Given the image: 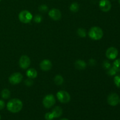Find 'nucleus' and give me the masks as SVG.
<instances>
[{"instance_id": "obj_5", "label": "nucleus", "mask_w": 120, "mask_h": 120, "mask_svg": "<svg viewBox=\"0 0 120 120\" xmlns=\"http://www.w3.org/2000/svg\"><path fill=\"white\" fill-rule=\"evenodd\" d=\"M56 99L53 94H48L44 97L43 100V104L46 109H49L55 105Z\"/></svg>"}, {"instance_id": "obj_2", "label": "nucleus", "mask_w": 120, "mask_h": 120, "mask_svg": "<svg viewBox=\"0 0 120 120\" xmlns=\"http://www.w3.org/2000/svg\"><path fill=\"white\" fill-rule=\"evenodd\" d=\"M103 30L98 26L92 27L89 31V36L94 41L100 40L103 38Z\"/></svg>"}, {"instance_id": "obj_6", "label": "nucleus", "mask_w": 120, "mask_h": 120, "mask_svg": "<svg viewBox=\"0 0 120 120\" xmlns=\"http://www.w3.org/2000/svg\"><path fill=\"white\" fill-rule=\"evenodd\" d=\"M23 79V76L21 73L16 72L12 74L9 77V82L13 85L18 84L21 83Z\"/></svg>"}, {"instance_id": "obj_34", "label": "nucleus", "mask_w": 120, "mask_h": 120, "mask_svg": "<svg viewBox=\"0 0 120 120\" xmlns=\"http://www.w3.org/2000/svg\"><path fill=\"white\" fill-rule=\"evenodd\" d=\"M0 1H1V0H0Z\"/></svg>"}, {"instance_id": "obj_22", "label": "nucleus", "mask_w": 120, "mask_h": 120, "mask_svg": "<svg viewBox=\"0 0 120 120\" xmlns=\"http://www.w3.org/2000/svg\"><path fill=\"white\" fill-rule=\"evenodd\" d=\"M117 71L115 70L113 68V67H111L110 69H109L107 70V74L109 75V76H114V75H116Z\"/></svg>"}, {"instance_id": "obj_1", "label": "nucleus", "mask_w": 120, "mask_h": 120, "mask_svg": "<svg viewBox=\"0 0 120 120\" xmlns=\"http://www.w3.org/2000/svg\"><path fill=\"white\" fill-rule=\"evenodd\" d=\"M7 110L11 112L16 113L21 111L23 107L22 101L18 98H13L9 100L7 105Z\"/></svg>"}, {"instance_id": "obj_12", "label": "nucleus", "mask_w": 120, "mask_h": 120, "mask_svg": "<svg viewBox=\"0 0 120 120\" xmlns=\"http://www.w3.org/2000/svg\"><path fill=\"white\" fill-rule=\"evenodd\" d=\"M52 67V62L48 59L43 60L40 63V68L43 71H49Z\"/></svg>"}, {"instance_id": "obj_14", "label": "nucleus", "mask_w": 120, "mask_h": 120, "mask_svg": "<svg viewBox=\"0 0 120 120\" xmlns=\"http://www.w3.org/2000/svg\"><path fill=\"white\" fill-rule=\"evenodd\" d=\"M76 68L78 70H84L87 66V64L84 61L82 60H77L75 63Z\"/></svg>"}, {"instance_id": "obj_24", "label": "nucleus", "mask_w": 120, "mask_h": 120, "mask_svg": "<svg viewBox=\"0 0 120 120\" xmlns=\"http://www.w3.org/2000/svg\"><path fill=\"white\" fill-rule=\"evenodd\" d=\"M34 21H35V22H36V23H41V21H42V16H41L40 15H36V16L34 17Z\"/></svg>"}, {"instance_id": "obj_19", "label": "nucleus", "mask_w": 120, "mask_h": 120, "mask_svg": "<svg viewBox=\"0 0 120 120\" xmlns=\"http://www.w3.org/2000/svg\"><path fill=\"white\" fill-rule=\"evenodd\" d=\"M112 67L117 72H120V59H118L114 62Z\"/></svg>"}, {"instance_id": "obj_9", "label": "nucleus", "mask_w": 120, "mask_h": 120, "mask_svg": "<svg viewBox=\"0 0 120 120\" xmlns=\"http://www.w3.org/2000/svg\"><path fill=\"white\" fill-rule=\"evenodd\" d=\"M118 51L114 47H110L107 50L105 55L106 57L110 60H114L118 56Z\"/></svg>"}, {"instance_id": "obj_13", "label": "nucleus", "mask_w": 120, "mask_h": 120, "mask_svg": "<svg viewBox=\"0 0 120 120\" xmlns=\"http://www.w3.org/2000/svg\"><path fill=\"white\" fill-rule=\"evenodd\" d=\"M52 113L54 118H58V117H60L62 115L63 110H62V108L60 107H55L52 110Z\"/></svg>"}, {"instance_id": "obj_32", "label": "nucleus", "mask_w": 120, "mask_h": 120, "mask_svg": "<svg viewBox=\"0 0 120 120\" xmlns=\"http://www.w3.org/2000/svg\"><path fill=\"white\" fill-rule=\"evenodd\" d=\"M0 120H1V116H0Z\"/></svg>"}, {"instance_id": "obj_25", "label": "nucleus", "mask_w": 120, "mask_h": 120, "mask_svg": "<svg viewBox=\"0 0 120 120\" xmlns=\"http://www.w3.org/2000/svg\"><path fill=\"white\" fill-rule=\"evenodd\" d=\"M39 11L42 12H46L48 10V7L46 5H42L39 7Z\"/></svg>"}, {"instance_id": "obj_21", "label": "nucleus", "mask_w": 120, "mask_h": 120, "mask_svg": "<svg viewBox=\"0 0 120 120\" xmlns=\"http://www.w3.org/2000/svg\"><path fill=\"white\" fill-rule=\"evenodd\" d=\"M114 82L117 87H120V75H116L114 79Z\"/></svg>"}, {"instance_id": "obj_18", "label": "nucleus", "mask_w": 120, "mask_h": 120, "mask_svg": "<svg viewBox=\"0 0 120 120\" xmlns=\"http://www.w3.org/2000/svg\"><path fill=\"white\" fill-rule=\"evenodd\" d=\"M79 9V5L77 2H73L70 6V10L73 12H76Z\"/></svg>"}, {"instance_id": "obj_17", "label": "nucleus", "mask_w": 120, "mask_h": 120, "mask_svg": "<svg viewBox=\"0 0 120 120\" xmlns=\"http://www.w3.org/2000/svg\"><path fill=\"white\" fill-rule=\"evenodd\" d=\"M1 97L4 99H8L11 96V93L10 91L8 89H4L2 91H1Z\"/></svg>"}, {"instance_id": "obj_8", "label": "nucleus", "mask_w": 120, "mask_h": 120, "mask_svg": "<svg viewBox=\"0 0 120 120\" xmlns=\"http://www.w3.org/2000/svg\"><path fill=\"white\" fill-rule=\"evenodd\" d=\"M107 102L111 106H116L120 103V97L117 94L111 93L108 96Z\"/></svg>"}, {"instance_id": "obj_10", "label": "nucleus", "mask_w": 120, "mask_h": 120, "mask_svg": "<svg viewBox=\"0 0 120 120\" xmlns=\"http://www.w3.org/2000/svg\"><path fill=\"white\" fill-rule=\"evenodd\" d=\"M48 14L50 18L55 21H58V20L60 19L61 17H62V13H61L60 11L56 8H52V9H50L49 11Z\"/></svg>"}, {"instance_id": "obj_31", "label": "nucleus", "mask_w": 120, "mask_h": 120, "mask_svg": "<svg viewBox=\"0 0 120 120\" xmlns=\"http://www.w3.org/2000/svg\"><path fill=\"white\" fill-rule=\"evenodd\" d=\"M119 4H120V0H119Z\"/></svg>"}, {"instance_id": "obj_28", "label": "nucleus", "mask_w": 120, "mask_h": 120, "mask_svg": "<svg viewBox=\"0 0 120 120\" xmlns=\"http://www.w3.org/2000/svg\"><path fill=\"white\" fill-rule=\"evenodd\" d=\"M5 107V103L3 100H0V110H2Z\"/></svg>"}, {"instance_id": "obj_27", "label": "nucleus", "mask_w": 120, "mask_h": 120, "mask_svg": "<svg viewBox=\"0 0 120 120\" xmlns=\"http://www.w3.org/2000/svg\"><path fill=\"white\" fill-rule=\"evenodd\" d=\"M33 80H32V79H30V78H28L26 80H25V85L28 86H32L33 84Z\"/></svg>"}, {"instance_id": "obj_23", "label": "nucleus", "mask_w": 120, "mask_h": 120, "mask_svg": "<svg viewBox=\"0 0 120 120\" xmlns=\"http://www.w3.org/2000/svg\"><path fill=\"white\" fill-rule=\"evenodd\" d=\"M103 68H104V69L108 70V69H110V68L111 67V63H110V62H109V61L105 60V61H104V62H103Z\"/></svg>"}, {"instance_id": "obj_33", "label": "nucleus", "mask_w": 120, "mask_h": 120, "mask_svg": "<svg viewBox=\"0 0 120 120\" xmlns=\"http://www.w3.org/2000/svg\"></svg>"}, {"instance_id": "obj_11", "label": "nucleus", "mask_w": 120, "mask_h": 120, "mask_svg": "<svg viewBox=\"0 0 120 120\" xmlns=\"http://www.w3.org/2000/svg\"><path fill=\"white\" fill-rule=\"evenodd\" d=\"M99 7L103 12H109L111 8V4L109 0H100Z\"/></svg>"}, {"instance_id": "obj_3", "label": "nucleus", "mask_w": 120, "mask_h": 120, "mask_svg": "<svg viewBox=\"0 0 120 120\" xmlns=\"http://www.w3.org/2000/svg\"><path fill=\"white\" fill-rule=\"evenodd\" d=\"M18 17L19 21L23 23H30L33 18L31 13L27 10H23L20 12Z\"/></svg>"}, {"instance_id": "obj_15", "label": "nucleus", "mask_w": 120, "mask_h": 120, "mask_svg": "<svg viewBox=\"0 0 120 120\" xmlns=\"http://www.w3.org/2000/svg\"><path fill=\"white\" fill-rule=\"evenodd\" d=\"M38 73L37 71L34 68H30L28 69L26 71V76H28V78H30L33 79L37 77Z\"/></svg>"}, {"instance_id": "obj_4", "label": "nucleus", "mask_w": 120, "mask_h": 120, "mask_svg": "<svg viewBox=\"0 0 120 120\" xmlns=\"http://www.w3.org/2000/svg\"><path fill=\"white\" fill-rule=\"evenodd\" d=\"M57 99L62 103H68L70 101V96L67 91L60 90L56 94Z\"/></svg>"}, {"instance_id": "obj_20", "label": "nucleus", "mask_w": 120, "mask_h": 120, "mask_svg": "<svg viewBox=\"0 0 120 120\" xmlns=\"http://www.w3.org/2000/svg\"><path fill=\"white\" fill-rule=\"evenodd\" d=\"M77 35L81 38H85L87 35L86 30L83 28H79L77 30Z\"/></svg>"}, {"instance_id": "obj_16", "label": "nucleus", "mask_w": 120, "mask_h": 120, "mask_svg": "<svg viewBox=\"0 0 120 120\" xmlns=\"http://www.w3.org/2000/svg\"><path fill=\"white\" fill-rule=\"evenodd\" d=\"M54 82H55V84L56 85L59 86L63 84L64 80H63V77L62 76H60V75H56L55 76V79H54Z\"/></svg>"}, {"instance_id": "obj_26", "label": "nucleus", "mask_w": 120, "mask_h": 120, "mask_svg": "<svg viewBox=\"0 0 120 120\" xmlns=\"http://www.w3.org/2000/svg\"><path fill=\"white\" fill-rule=\"evenodd\" d=\"M45 118L46 120H52L54 118V117L52 112H47L45 116Z\"/></svg>"}, {"instance_id": "obj_30", "label": "nucleus", "mask_w": 120, "mask_h": 120, "mask_svg": "<svg viewBox=\"0 0 120 120\" xmlns=\"http://www.w3.org/2000/svg\"><path fill=\"white\" fill-rule=\"evenodd\" d=\"M61 120H69L67 119V118H63V119H62Z\"/></svg>"}, {"instance_id": "obj_7", "label": "nucleus", "mask_w": 120, "mask_h": 120, "mask_svg": "<svg viewBox=\"0 0 120 120\" xmlns=\"http://www.w3.org/2000/svg\"><path fill=\"white\" fill-rule=\"evenodd\" d=\"M19 64L20 68L23 69H26L30 64V59L26 55H23L21 56L19 60Z\"/></svg>"}, {"instance_id": "obj_29", "label": "nucleus", "mask_w": 120, "mask_h": 120, "mask_svg": "<svg viewBox=\"0 0 120 120\" xmlns=\"http://www.w3.org/2000/svg\"><path fill=\"white\" fill-rule=\"evenodd\" d=\"M96 60H95L94 59H90V60H89V64L91 66H94L95 64H96Z\"/></svg>"}]
</instances>
